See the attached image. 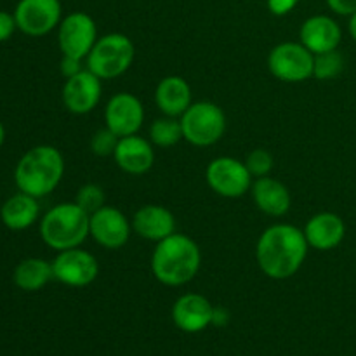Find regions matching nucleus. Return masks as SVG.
<instances>
[{"label": "nucleus", "mask_w": 356, "mask_h": 356, "mask_svg": "<svg viewBox=\"0 0 356 356\" xmlns=\"http://www.w3.org/2000/svg\"><path fill=\"white\" fill-rule=\"evenodd\" d=\"M245 165L247 169H249L250 176L257 179V177L270 176V172L273 170L275 165V159L268 149L256 148L245 156Z\"/></svg>", "instance_id": "27"}, {"label": "nucleus", "mask_w": 356, "mask_h": 356, "mask_svg": "<svg viewBox=\"0 0 356 356\" xmlns=\"http://www.w3.org/2000/svg\"><path fill=\"white\" fill-rule=\"evenodd\" d=\"M315 54L301 42H282L271 49L268 68L275 79L287 83H299L313 76Z\"/></svg>", "instance_id": "7"}, {"label": "nucleus", "mask_w": 356, "mask_h": 356, "mask_svg": "<svg viewBox=\"0 0 356 356\" xmlns=\"http://www.w3.org/2000/svg\"><path fill=\"white\" fill-rule=\"evenodd\" d=\"M229 322V313L226 308H214L212 313V325L216 327H226Z\"/></svg>", "instance_id": "33"}, {"label": "nucleus", "mask_w": 356, "mask_h": 356, "mask_svg": "<svg viewBox=\"0 0 356 356\" xmlns=\"http://www.w3.org/2000/svg\"><path fill=\"white\" fill-rule=\"evenodd\" d=\"M132 232V222L127 216L117 207L104 205L99 211L90 214L89 236L103 249L118 250L129 242Z\"/></svg>", "instance_id": "11"}, {"label": "nucleus", "mask_w": 356, "mask_h": 356, "mask_svg": "<svg viewBox=\"0 0 356 356\" xmlns=\"http://www.w3.org/2000/svg\"><path fill=\"white\" fill-rule=\"evenodd\" d=\"M155 103L167 117L181 118L184 111L193 104L190 83L179 75L163 76L155 89Z\"/></svg>", "instance_id": "21"}, {"label": "nucleus", "mask_w": 356, "mask_h": 356, "mask_svg": "<svg viewBox=\"0 0 356 356\" xmlns=\"http://www.w3.org/2000/svg\"><path fill=\"white\" fill-rule=\"evenodd\" d=\"M344 70V56L339 51L322 52L315 54V66H313V76L318 80H332L339 76Z\"/></svg>", "instance_id": "25"}, {"label": "nucleus", "mask_w": 356, "mask_h": 356, "mask_svg": "<svg viewBox=\"0 0 356 356\" xmlns=\"http://www.w3.org/2000/svg\"><path fill=\"white\" fill-rule=\"evenodd\" d=\"M302 232L312 249L327 252L343 243L346 236V225L343 218L334 212H318L306 222Z\"/></svg>", "instance_id": "18"}, {"label": "nucleus", "mask_w": 356, "mask_h": 356, "mask_svg": "<svg viewBox=\"0 0 356 356\" xmlns=\"http://www.w3.org/2000/svg\"><path fill=\"white\" fill-rule=\"evenodd\" d=\"M132 229L141 238L149 242H160L176 233V218L163 205L148 204L138 209L132 218Z\"/></svg>", "instance_id": "19"}, {"label": "nucleus", "mask_w": 356, "mask_h": 356, "mask_svg": "<svg viewBox=\"0 0 356 356\" xmlns=\"http://www.w3.org/2000/svg\"><path fill=\"white\" fill-rule=\"evenodd\" d=\"M181 127L183 139L197 148H207L216 145L225 136L226 115L216 103L197 101L183 113Z\"/></svg>", "instance_id": "6"}, {"label": "nucleus", "mask_w": 356, "mask_h": 356, "mask_svg": "<svg viewBox=\"0 0 356 356\" xmlns=\"http://www.w3.org/2000/svg\"><path fill=\"white\" fill-rule=\"evenodd\" d=\"M205 179L211 190L225 198H240L252 186V176L245 162L233 156H218L205 170Z\"/></svg>", "instance_id": "8"}, {"label": "nucleus", "mask_w": 356, "mask_h": 356, "mask_svg": "<svg viewBox=\"0 0 356 356\" xmlns=\"http://www.w3.org/2000/svg\"><path fill=\"white\" fill-rule=\"evenodd\" d=\"M183 139V127L181 120L176 117L156 118L149 127V141L159 148H172Z\"/></svg>", "instance_id": "24"}, {"label": "nucleus", "mask_w": 356, "mask_h": 356, "mask_svg": "<svg viewBox=\"0 0 356 356\" xmlns=\"http://www.w3.org/2000/svg\"><path fill=\"white\" fill-rule=\"evenodd\" d=\"M75 204L80 205V207L90 216L106 205V195H104V190L99 184H83V186L79 188V191H76Z\"/></svg>", "instance_id": "26"}, {"label": "nucleus", "mask_w": 356, "mask_h": 356, "mask_svg": "<svg viewBox=\"0 0 356 356\" xmlns=\"http://www.w3.org/2000/svg\"><path fill=\"white\" fill-rule=\"evenodd\" d=\"M145 122V106L131 92H117L104 108V127L118 138L138 134Z\"/></svg>", "instance_id": "13"}, {"label": "nucleus", "mask_w": 356, "mask_h": 356, "mask_svg": "<svg viewBox=\"0 0 356 356\" xmlns=\"http://www.w3.org/2000/svg\"><path fill=\"white\" fill-rule=\"evenodd\" d=\"M118 139L120 138L115 132H111L108 127H103L90 138V149L97 156H113Z\"/></svg>", "instance_id": "28"}, {"label": "nucleus", "mask_w": 356, "mask_h": 356, "mask_svg": "<svg viewBox=\"0 0 356 356\" xmlns=\"http://www.w3.org/2000/svg\"><path fill=\"white\" fill-rule=\"evenodd\" d=\"M212 313L214 306L205 296L188 292L174 302L172 322L183 332L197 334L212 325Z\"/></svg>", "instance_id": "15"}, {"label": "nucleus", "mask_w": 356, "mask_h": 356, "mask_svg": "<svg viewBox=\"0 0 356 356\" xmlns=\"http://www.w3.org/2000/svg\"><path fill=\"white\" fill-rule=\"evenodd\" d=\"M266 2L271 14H275V16H285V14L292 13L296 9L299 0H266Z\"/></svg>", "instance_id": "30"}, {"label": "nucleus", "mask_w": 356, "mask_h": 356, "mask_svg": "<svg viewBox=\"0 0 356 356\" xmlns=\"http://www.w3.org/2000/svg\"><path fill=\"white\" fill-rule=\"evenodd\" d=\"M37 200L38 198L23 193V191L13 195L0 209L3 225L9 229H14V232L30 228L38 219V214H40V207H38Z\"/></svg>", "instance_id": "22"}, {"label": "nucleus", "mask_w": 356, "mask_h": 356, "mask_svg": "<svg viewBox=\"0 0 356 356\" xmlns=\"http://www.w3.org/2000/svg\"><path fill=\"white\" fill-rule=\"evenodd\" d=\"M343 38L339 23L325 14L312 16L302 23L299 30V42L313 54L336 51Z\"/></svg>", "instance_id": "16"}, {"label": "nucleus", "mask_w": 356, "mask_h": 356, "mask_svg": "<svg viewBox=\"0 0 356 356\" xmlns=\"http://www.w3.org/2000/svg\"><path fill=\"white\" fill-rule=\"evenodd\" d=\"M3 141H6V129H3L2 122H0V148H2Z\"/></svg>", "instance_id": "35"}, {"label": "nucleus", "mask_w": 356, "mask_h": 356, "mask_svg": "<svg viewBox=\"0 0 356 356\" xmlns=\"http://www.w3.org/2000/svg\"><path fill=\"white\" fill-rule=\"evenodd\" d=\"M90 216L75 202L52 207L40 221V236L51 249L68 250L80 247L89 236Z\"/></svg>", "instance_id": "4"}, {"label": "nucleus", "mask_w": 356, "mask_h": 356, "mask_svg": "<svg viewBox=\"0 0 356 356\" xmlns=\"http://www.w3.org/2000/svg\"><path fill=\"white\" fill-rule=\"evenodd\" d=\"M52 271H54V280L68 287H87L99 275V264L92 254L75 247L58 252L52 261Z\"/></svg>", "instance_id": "10"}, {"label": "nucleus", "mask_w": 356, "mask_h": 356, "mask_svg": "<svg viewBox=\"0 0 356 356\" xmlns=\"http://www.w3.org/2000/svg\"><path fill=\"white\" fill-rule=\"evenodd\" d=\"M97 26L92 16L82 10L63 17L58 26V44L63 56L86 59L97 42Z\"/></svg>", "instance_id": "9"}, {"label": "nucleus", "mask_w": 356, "mask_h": 356, "mask_svg": "<svg viewBox=\"0 0 356 356\" xmlns=\"http://www.w3.org/2000/svg\"><path fill=\"white\" fill-rule=\"evenodd\" d=\"M308 249L302 229L287 222H278L264 229L257 240V266L271 280H287L301 270Z\"/></svg>", "instance_id": "1"}, {"label": "nucleus", "mask_w": 356, "mask_h": 356, "mask_svg": "<svg viewBox=\"0 0 356 356\" xmlns=\"http://www.w3.org/2000/svg\"><path fill=\"white\" fill-rule=\"evenodd\" d=\"M115 163L124 172L131 176H141L146 174L155 163V152L149 139L141 136H125L118 139L117 149L113 153Z\"/></svg>", "instance_id": "17"}, {"label": "nucleus", "mask_w": 356, "mask_h": 356, "mask_svg": "<svg viewBox=\"0 0 356 356\" xmlns=\"http://www.w3.org/2000/svg\"><path fill=\"white\" fill-rule=\"evenodd\" d=\"M59 0H19L14 10L16 24L30 37H44L61 23Z\"/></svg>", "instance_id": "12"}, {"label": "nucleus", "mask_w": 356, "mask_h": 356, "mask_svg": "<svg viewBox=\"0 0 356 356\" xmlns=\"http://www.w3.org/2000/svg\"><path fill=\"white\" fill-rule=\"evenodd\" d=\"M348 30H350L351 38L356 42V13L350 16V23H348Z\"/></svg>", "instance_id": "34"}, {"label": "nucleus", "mask_w": 356, "mask_h": 356, "mask_svg": "<svg viewBox=\"0 0 356 356\" xmlns=\"http://www.w3.org/2000/svg\"><path fill=\"white\" fill-rule=\"evenodd\" d=\"M82 61L83 59L72 58V56H63L61 59V73L65 79H70V76H75L76 73L82 72Z\"/></svg>", "instance_id": "31"}, {"label": "nucleus", "mask_w": 356, "mask_h": 356, "mask_svg": "<svg viewBox=\"0 0 356 356\" xmlns=\"http://www.w3.org/2000/svg\"><path fill=\"white\" fill-rule=\"evenodd\" d=\"M65 174V159L51 145H40L28 149L17 162L14 181L19 191L35 198L47 197L58 188Z\"/></svg>", "instance_id": "3"}, {"label": "nucleus", "mask_w": 356, "mask_h": 356, "mask_svg": "<svg viewBox=\"0 0 356 356\" xmlns=\"http://www.w3.org/2000/svg\"><path fill=\"white\" fill-rule=\"evenodd\" d=\"M16 28L17 24H16V17H14V14L6 13V10H0V44L9 40V38L13 37Z\"/></svg>", "instance_id": "29"}, {"label": "nucleus", "mask_w": 356, "mask_h": 356, "mask_svg": "<svg viewBox=\"0 0 356 356\" xmlns=\"http://www.w3.org/2000/svg\"><path fill=\"white\" fill-rule=\"evenodd\" d=\"M54 278L52 263L40 257H28L14 270V284L24 292H37Z\"/></svg>", "instance_id": "23"}, {"label": "nucleus", "mask_w": 356, "mask_h": 356, "mask_svg": "<svg viewBox=\"0 0 356 356\" xmlns=\"http://www.w3.org/2000/svg\"><path fill=\"white\" fill-rule=\"evenodd\" d=\"M327 6L339 16H351L356 13V0H327Z\"/></svg>", "instance_id": "32"}, {"label": "nucleus", "mask_w": 356, "mask_h": 356, "mask_svg": "<svg viewBox=\"0 0 356 356\" xmlns=\"http://www.w3.org/2000/svg\"><path fill=\"white\" fill-rule=\"evenodd\" d=\"M101 94H103V86L99 76L83 68L75 76L66 79L61 97L70 113L87 115L99 104Z\"/></svg>", "instance_id": "14"}, {"label": "nucleus", "mask_w": 356, "mask_h": 356, "mask_svg": "<svg viewBox=\"0 0 356 356\" xmlns=\"http://www.w3.org/2000/svg\"><path fill=\"white\" fill-rule=\"evenodd\" d=\"M136 47L124 33H108L97 38L87 56V70L101 80H111L124 75L134 63Z\"/></svg>", "instance_id": "5"}, {"label": "nucleus", "mask_w": 356, "mask_h": 356, "mask_svg": "<svg viewBox=\"0 0 356 356\" xmlns=\"http://www.w3.org/2000/svg\"><path fill=\"white\" fill-rule=\"evenodd\" d=\"M202 264L198 243L183 233H172L156 242L152 254V273L167 287H181L197 277Z\"/></svg>", "instance_id": "2"}, {"label": "nucleus", "mask_w": 356, "mask_h": 356, "mask_svg": "<svg viewBox=\"0 0 356 356\" xmlns=\"http://www.w3.org/2000/svg\"><path fill=\"white\" fill-rule=\"evenodd\" d=\"M250 193H252L256 207L266 216L282 218L291 211V191L278 179H273L270 176L257 177L250 186Z\"/></svg>", "instance_id": "20"}]
</instances>
